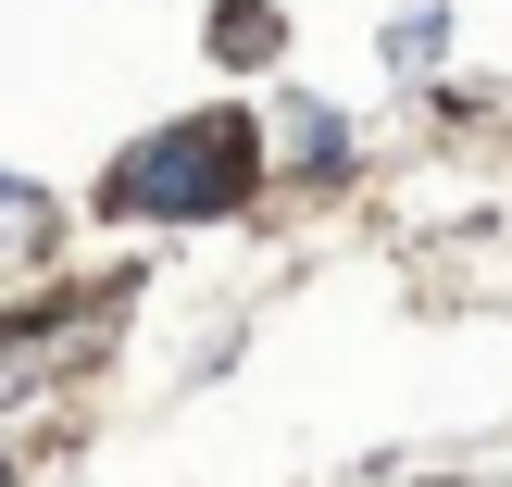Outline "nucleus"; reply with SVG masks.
I'll use <instances>...</instances> for the list:
<instances>
[{
	"mask_svg": "<svg viewBox=\"0 0 512 487\" xmlns=\"http://www.w3.org/2000/svg\"><path fill=\"white\" fill-rule=\"evenodd\" d=\"M0 487H13V463H0Z\"/></svg>",
	"mask_w": 512,
	"mask_h": 487,
	"instance_id": "obj_2",
	"label": "nucleus"
},
{
	"mask_svg": "<svg viewBox=\"0 0 512 487\" xmlns=\"http://www.w3.org/2000/svg\"><path fill=\"white\" fill-rule=\"evenodd\" d=\"M238 125L225 113H200V125H175V138H150L138 163L113 175V200L125 213H225V200H238Z\"/></svg>",
	"mask_w": 512,
	"mask_h": 487,
	"instance_id": "obj_1",
	"label": "nucleus"
}]
</instances>
